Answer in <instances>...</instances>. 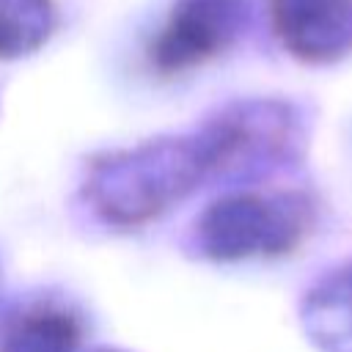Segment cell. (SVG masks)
I'll return each mask as SVG.
<instances>
[{"instance_id": "obj_3", "label": "cell", "mask_w": 352, "mask_h": 352, "mask_svg": "<svg viewBox=\"0 0 352 352\" xmlns=\"http://www.w3.org/2000/svg\"><path fill=\"white\" fill-rule=\"evenodd\" d=\"M242 25V0H179L151 41L148 58L160 74H182L220 55Z\"/></svg>"}, {"instance_id": "obj_6", "label": "cell", "mask_w": 352, "mask_h": 352, "mask_svg": "<svg viewBox=\"0 0 352 352\" xmlns=\"http://www.w3.org/2000/svg\"><path fill=\"white\" fill-rule=\"evenodd\" d=\"M80 341L82 319L52 300L19 308L0 330V352H77Z\"/></svg>"}, {"instance_id": "obj_7", "label": "cell", "mask_w": 352, "mask_h": 352, "mask_svg": "<svg viewBox=\"0 0 352 352\" xmlns=\"http://www.w3.org/2000/svg\"><path fill=\"white\" fill-rule=\"evenodd\" d=\"M55 25L50 0H0V58H16L47 41Z\"/></svg>"}, {"instance_id": "obj_5", "label": "cell", "mask_w": 352, "mask_h": 352, "mask_svg": "<svg viewBox=\"0 0 352 352\" xmlns=\"http://www.w3.org/2000/svg\"><path fill=\"white\" fill-rule=\"evenodd\" d=\"M300 327L319 352H352V261L330 267L300 300Z\"/></svg>"}, {"instance_id": "obj_1", "label": "cell", "mask_w": 352, "mask_h": 352, "mask_svg": "<svg viewBox=\"0 0 352 352\" xmlns=\"http://www.w3.org/2000/svg\"><path fill=\"white\" fill-rule=\"evenodd\" d=\"M223 113L195 132L165 135L91 160L82 179L85 206L113 228L157 220L209 182L234 179L236 151Z\"/></svg>"}, {"instance_id": "obj_2", "label": "cell", "mask_w": 352, "mask_h": 352, "mask_svg": "<svg viewBox=\"0 0 352 352\" xmlns=\"http://www.w3.org/2000/svg\"><path fill=\"white\" fill-rule=\"evenodd\" d=\"M314 217V201L305 192H228L201 212L192 242L209 261L275 258L302 245Z\"/></svg>"}, {"instance_id": "obj_8", "label": "cell", "mask_w": 352, "mask_h": 352, "mask_svg": "<svg viewBox=\"0 0 352 352\" xmlns=\"http://www.w3.org/2000/svg\"><path fill=\"white\" fill-rule=\"evenodd\" d=\"M96 352H124V349H96Z\"/></svg>"}, {"instance_id": "obj_4", "label": "cell", "mask_w": 352, "mask_h": 352, "mask_svg": "<svg viewBox=\"0 0 352 352\" xmlns=\"http://www.w3.org/2000/svg\"><path fill=\"white\" fill-rule=\"evenodd\" d=\"M272 30L305 63H333L352 52V0H272Z\"/></svg>"}]
</instances>
